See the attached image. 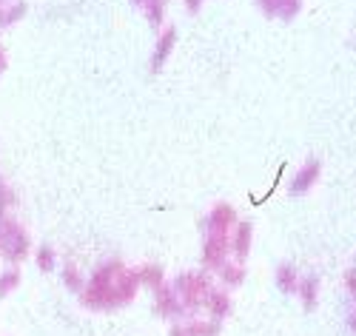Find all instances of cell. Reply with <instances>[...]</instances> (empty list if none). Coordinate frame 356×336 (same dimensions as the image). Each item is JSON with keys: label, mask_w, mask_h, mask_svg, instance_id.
Instances as JSON below:
<instances>
[{"label": "cell", "mask_w": 356, "mask_h": 336, "mask_svg": "<svg viewBox=\"0 0 356 336\" xmlns=\"http://www.w3.org/2000/svg\"><path fill=\"white\" fill-rule=\"evenodd\" d=\"M137 277H140V282H148L152 288H160V285H163V271H160L157 265H148V268H143V271L137 273Z\"/></svg>", "instance_id": "4fadbf2b"}, {"label": "cell", "mask_w": 356, "mask_h": 336, "mask_svg": "<svg viewBox=\"0 0 356 336\" xmlns=\"http://www.w3.org/2000/svg\"><path fill=\"white\" fill-rule=\"evenodd\" d=\"M205 308L211 311V319L222 322V319L231 314V299H228V294H225V291H211V294H209V299H205Z\"/></svg>", "instance_id": "52a82bcc"}, {"label": "cell", "mask_w": 356, "mask_h": 336, "mask_svg": "<svg viewBox=\"0 0 356 336\" xmlns=\"http://www.w3.org/2000/svg\"><path fill=\"white\" fill-rule=\"evenodd\" d=\"M348 330H350V333L356 336V311H353V314L348 317Z\"/></svg>", "instance_id": "ffe728a7"}, {"label": "cell", "mask_w": 356, "mask_h": 336, "mask_svg": "<svg viewBox=\"0 0 356 336\" xmlns=\"http://www.w3.org/2000/svg\"><path fill=\"white\" fill-rule=\"evenodd\" d=\"M296 296H300L302 305L311 311L314 305H316V296H319V280H316V277H305V280H300V285H296Z\"/></svg>", "instance_id": "9c48e42d"}, {"label": "cell", "mask_w": 356, "mask_h": 336, "mask_svg": "<svg viewBox=\"0 0 356 336\" xmlns=\"http://www.w3.org/2000/svg\"><path fill=\"white\" fill-rule=\"evenodd\" d=\"M345 285H348V294L356 299V268H350V271L345 273Z\"/></svg>", "instance_id": "d6986e66"}, {"label": "cell", "mask_w": 356, "mask_h": 336, "mask_svg": "<svg viewBox=\"0 0 356 336\" xmlns=\"http://www.w3.org/2000/svg\"><path fill=\"white\" fill-rule=\"evenodd\" d=\"M174 294H177V299H180L183 311L186 308H200V305H205V299H209L211 285L202 273H183L174 285Z\"/></svg>", "instance_id": "7a4b0ae2"}, {"label": "cell", "mask_w": 356, "mask_h": 336, "mask_svg": "<svg viewBox=\"0 0 356 336\" xmlns=\"http://www.w3.org/2000/svg\"><path fill=\"white\" fill-rule=\"evenodd\" d=\"M236 225V214H234V208L231 205H225V202H220L209 217L202 220V228H205V234H228L231 237V228Z\"/></svg>", "instance_id": "3957f363"}, {"label": "cell", "mask_w": 356, "mask_h": 336, "mask_svg": "<svg viewBox=\"0 0 356 336\" xmlns=\"http://www.w3.org/2000/svg\"><path fill=\"white\" fill-rule=\"evenodd\" d=\"M38 262H40L43 271H51L54 268V251L51 248H40L38 251Z\"/></svg>", "instance_id": "e0dca14e"}, {"label": "cell", "mask_w": 356, "mask_h": 336, "mask_svg": "<svg viewBox=\"0 0 356 336\" xmlns=\"http://www.w3.org/2000/svg\"><path fill=\"white\" fill-rule=\"evenodd\" d=\"M220 271H222V282H225V285H231V288H236V285L243 282V277H245V268H243L240 262H234V265H222Z\"/></svg>", "instance_id": "7c38bea8"}, {"label": "cell", "mask_w": 356, "mask_h": 336, "mask_svg": "<svg viewBox=\"0 0 356 336\" xmlns=\"http://www.w3.org/2000/svg\"><path fill=\"white\" fill-rule=\"evenodd\" d=\"M171 336H197L194 333V322L191 325H174L171 328Z\"/></svg>", "instance_id": "ac0fdd59"}, {"label": "cell", "mask_w": 356, "mask_h": 336, "mask_svg": "<svg viewBox=\"0 0 356 336\" xmlns=\"http://www.w3.org/2000/svg\"><path fill=\"white\" fill-rule=\"evenodd\" d=\"M154 308H157L160 317H177V314H183V305H180V299H177L174 288H165V285L154 288Z\"/></svg>", "instance_id": "277c9868"}, {"label": "cell", "mask_w": 356, "mask_h": 336, "mask_svg": "<svg viewBox=\"0 0 356 336\" xmlns=\"http://www.w3.org/2000/svg\"><path fill=\"white\" fill-rule=\"evenodd\" d=\"M17 280H20V277H17V271L3 273V277H0V296H6V294H9V291L17 285Z\"/></svg>", "instance_id": "9a60e30c"}, {"label": "cell", "mask_w": 356, "mask_h": 336, "mask_svg": "<svg viewBox=\"0 0 356 336\" xmlns=\"http://www.w3.org/2000/svg\"><path fill=\"white\" fill-rule=\"evenodd\" d=\"M259 3L268 15H280V17H293L300 12V0H259Z\"/></svg>", "instance_id": "ba28073f"}, {"label": "cell", "mask_w": 356, "mask_h": 336, "mask_svg": "<svg viewBox=\"0 0 356 336\" xmlns=\"http://www.w3.org/2000/svg\"><path fill=\"white\" fill-rule=\"evenodd\" d=\"M137 285L140 277L134 271L123 268V262H106L95 271L92 282L83 294V302L92 305V308H120V305L134 299Z\"/></svg>", "instance_id": "6da1fadb"}, {"label": "cell", "mask_w": 356, "mask_h": 336, "mask_svg": "<svg viewBox=\"0 0 356 336\" xmlns=\"http://www.w3.org/2000/svg\"><path fill=\"white\" fill-rule=\"evenodd\" d=\"M220 328H222V322H217V319L194 322V333H197V336H220Z\"/></svg>", "instance_id": "5bb4252c"}, {"label": "cell", "mask_w": 356, "mask_h": 336, "mask_svg": "<svg viewBox=\"0 0 356 336\" xmlns=\"http://www.w3.org/2000/svg\"><path fill=\"white\" fill-rule=\"evenodd\" d=\"M251 234H254V225L251 223H240L236 225V234H234V239H231V251H234V257H236V262H245V257H248V251H251Z\"/></svg>", "instance_id": "5b68a950"}, {"label": "cell", "mask_w": 356, "mask_h": 336, "mask_svg": "<svg viewBox=\"0 0 356 336\" xmlns=\"http://www.w3.org/2000/svg\"><path fill=\"white\" fill-rule=\"evenodd\" d=\"M63 280L72 285V291H80V288H83V277L77 273V268H72V265H66V271H63Z\"/></svg>", "instance_id": "2e32d148"}, {"label": "cell", "mask_w": 356, "mask_h": 336, "mask_svg": "<svg viewBox=\"0 0 356 336\" xmlns=\"http://www.w3.org/2000/svg\"><path fill=\"white\" fill-rule=\"evenodd\" d=\"M296 285H300V277H296L293 265L282 262V265L277 268V288H280L282 294H296Z\"/></svg>", "instance_id": "30bf717a"}, {"label": "cell", "mask_w": 356, "mask_h": 336, "mask_svg": "<svg viewBox=\"0 0 356 336\" xmlns=\"http://www.w3.org/2000/svg\"><path fill=\"white\" fill-rule=\"evenodd\" d=\"M171 46H174V29H168V32L160 38V46H157V51H154V69H160L163 63H165V57H168V51H171Z\"/></svg>", "instance_id": "8fae6325"}, {"label": "cell", "mask_w": 356, "mask_h": 336, "mask_svg": "<svg viewBox=\"0 0 356 336\" xmlns=\"http://www.w3.org/2000/svg\"><path fill=\"white\" fill-rule=\"evenodd\" d=\"M316 179H319V163L311 160V163H305V166L300 168V174H293V179H291V194H305Z\"/></svg>", "instance_id": "8992f818"}]
</instances>
